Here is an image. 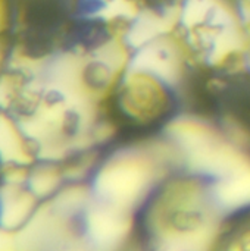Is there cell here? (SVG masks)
<instances>
[{"mask_svg":"<svg viewBox=\"0 0 250 251\" xmlns=\"http://www.w3.org/2000/svg\"><path fill=\"white\" fill-rule=\"evenodd\" d=\"M131 69L136 74L155 75L165 82H174L178 75V65L172 50L155 43L139 49L131 60Z\"/></svg>","mask_w":250,"mask_h":251,"instance_id":"cell-2","label":"cell"},{"mask_svg":"<svg viewBox=\"0 0 250 251\" xmlns=\"http://www.w3.org/2000/svg\"><path fill=\"white\" fill-rule=\"evenodd\" d=\"M168 28V21L155 13L140 15L127 32V43L131 47L141 49L156 40Z\"/></svg>","mask_w":250,"mask_h":251,"instance_id":"cell-6","label":"cell"},{"mask_svg":"<svg viewBox=\"0 0 250 251\" xmlns=\"http://www.w3.org/2000/svg\"><path fill=\"white\" fill-rule=\"evenodd\" d=\"M88 235L99 249H109L124 235L125 224L122 218L113 213L112 209H97L88 215L87 219Z\"/></svg>","mask_w":250,"mask_h":251,"instance_id":"cell-4","label":"cell"},{"mask_svg":"<svg viewBox=\"0 0 250 251\" xmlns=\"http://www.w3.org/2000/svg\"><path fill=\"white\" fill-rule=\"evenodd\" d=\"M144 185V169L133 162H121L108 166L99 174L96 179L97 193L112 206H122L134 201Z\"/></svg>","mask_w":250,"mask_h":251,"instance_id":"cell-1","label":"cell"},{"mask_svg":"<svg viewBox=\"0 0 250 251\" xmlns=\"http://www.w3.org/2000/svg\"><path fill=\"white\" fill-rule=\"evenodd\" d=\"M215 197L222 206L228 207L250 204V172L236 171L224 178L217 188Z\"/></svg>","mask_w":250,"mask_h":251,"instance_id":"cell-5","label":"cell"},{"mask_svg":"<svg viewBox=\"0 0 250 251\" xmlns=\"http://www.w3.org/2000/svg\"><path fill=\"white\" fill-rule=\"evenodd\" d=\"M217 3L214 0H186L181 10V21L186 26L193 28L214 15Z\"/></svg>","mask_w":250,"mask_h":251,"instance_id":"cell-7","label":"cell"},{"mask_svg":"<svg viewBox=\"0 0 250 251\" xmlns=\"http://www.w3.org/2000/svg\"><path fill=\"white\" fill-rule=\"evenodd\" d=\"M0 251H19L16 235L12 234V231L1 228L0 229Z\"/></svg>","mask_w":250,"mask_h":251,"instance_id":"cell-10","label":"cell"},{"mask_svg":"<svg viewBox=\"0 0 250 251\" xmlns=\"http://www.w3.org/2000/svg\"><path fill=\"white\" fill-rule=\"evenodd\" d=\"M3 24V7H1V1H0V26Z\"/></svg>","mask_w":250,"mask_h":251,"instance_id":"cell-11","label":"cell"},{"mask_svg":"<svg viewBox=\"0 0 250 251\" xmlns=\"http://www.w3.org/2000/svg\"><path fill=\"white\" fill-rule=\"evenodd\" d=\"M96 59L97 63L102 65L103 68H106L108 71H116L122 62H124V51L121 49L119 44L116 43H106L105 46H102L97 53H96Z\"/></svg>","mask_w":250,"mask_h":251,"instance_id":"cell-9","label":"cell"},{"mask_svg":"<svg viewBox=\"0 0 250 251\" xmlns=\"http://www.w3.org/2000/svg\"><path fill=\"white\" fill-rule=\"evenodd\" d=\"M35 196L31 191H24L19 185L7 184L0 190V225L4 229L13 231L24 226L34 215Z\"/></svg>","mask_w":250,"mask_h":251,"instance_id":"cell-3","label":"cell"},{"mask_svg":"<svg viewBox=\"0 0 250 251\" xmlns=\"http://www.w3.org/2000/svg\"><path fill=\"white\" fill-rule=\"evenodd\" d=\"M59 185V175L53 169H38L29 176V190L35 197L52 194Z\"/></svg>","mask_w":250,"mask_h":251,"instance_id":"cell-8","label":"cell"}]
</instances>
